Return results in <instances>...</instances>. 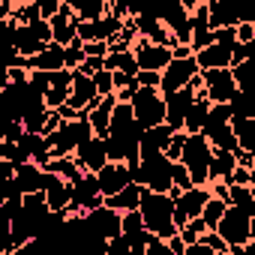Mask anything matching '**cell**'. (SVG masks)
<instances>
[{"instance_id": "1", "label": "cell", "mask_w": 255, "mask_h": 255, "mask_svg": "<svg viewBox=\"0 0 255 255\" xmlns=\"http://www.w3.org/2000/svg\"><path fill=\"white\" fill-rule=\"evenodd\" d=\"M174 207H177V201H174L168 192H156V189H147V186H144L138 210H141V216H144L147 228H150L153 234L165 237V240H168L171 234H177V231H180V228H177V222H174Z\"/></svg>"}, {"instance_id": "2", "label": "cell", "mask_w": 255, "mask_h": 255, "mask_svg": "<svg viewBox=\"0 0 255 255\" xmlns=\"http://www.w3.org/2000/svg\"><path fill=\"white\" fill-rule=\"evenodd\" d=\"M174 159L165 153V150H156V147H141V159H138V168H135V180L147 189H156V192H168L174 186Z\"/></svg>"}, {"instance_id": "3", "label": "cell", "mask_w": 255, "mask_h": 255, "mask_svg": "<svg viewBox=\"0 0 255 255\" xmlns=\"http://www.w3.org/2000/svg\"><path fill=\"white\" fill-rule=\"evenodd\" d=\"M210 159H213V144H210V138H207L204 132H189V138H186V144H183L180 162H186V168H189L195 186H201V183L210 180Z\"/></svg>"}, {"instance_id": "4", "label": "cell", "mask_w": 255, "mask_h": 255, "mask_svg": "<svg viewBox=\"0 0 255 255\" xmlns=\"http://www.w3.org/2000/svg\"><path fill=\"white\" fill-rule=\"evenodd\" d=\"M216 231L228 240L231 255H243V252H246V243L252 240V213L240 210L237 204H228V210H225V216L219 219Z\"/></svg>"}, {"instance_id": "5", "label": "cell", "mask_w": 255, "mask_h": 255, "mask_svg": "<svg viewBox=\"0 0 255 255\" xmlns=\"http://www.w3.org/2000/svg\"><path fill=\"white\" fill-rule=\"evenodd\" d=\"M132 108H135V117L138 123L144 126V129H150V126H159L168 120V102H165V93L159 87H147L141 84L135 99H132Z\"/></svg>"}, {"instance_id": "6", "label": "cell", "mask_w": 255, "mask_h": 255, "mask_svg": "<svg viewBox=\"0 0 255 255\" xmlns=\"http://www.w3.org/2000/svg\"><path fill=\"white\" fill-rule=\"evenodd\" d=\"M99 204H105V195H102L99 177H96V171H84V177L72 183L69 216H75V213H87V210H93V207H99Z\"/></svg>"}, {"instance_id": "7", "label": "cell", "mask_w": 255, "mask_h": 255, "mask_svg": "<svg viewBox=\"0 0 255 255\" xmlns=\"http://www.w3.org/2000/svg\"><path fill=\"white\" fill-rule=\"evenodd\" d=\"M198 72H201V66H198L195 54H192V57H174V60L162 69V84H159V90L168 96V93H174V90L186 87Z\"/></svg>"}, {"instance_id": "8", "label": "cell", "mask_w": 255, "mask_h": 255, "mask_svg": "<svg viewBox=\"0 0 255 255\" xmlns=\"http://www.w3.org/2000/svg\"><path fill=\"white\" fill-rule=\"evenodd\" d=\"M204 72V87L210 102H234L237 96V78L231 72V66H219V69H201Z\"/></svg>"}, {"instance_id": "9", "label": "cell", "mask_w": 255, "mask_h": 255, "mask_svg": "<svg viewBox=\"0 0 255 255\" xmlns=\"http://www.w3.org/2000/svg\"><path fill=\"white\" fill-rule=\"evenodd\" d=\"M96 177H99L102 195L108 198V195L120 192L123 186H129V183L135 180V171L129 168V162H117V159H108V162H105V165L96 171Z\"/></svg>"}, {"instance_id": "10", "label": "cell", "mask_w": 255, "mask_h": 255, "mask_svg": "<svg viewBox=\"0 0 255 255\" xmlns=\"http://www.w3.org/2000/svg\"><path fill=\"white\" fill-rule=\"evenodd\" d=\"M132 51H135L141 69H156V72H162V69L174 60V54H171L168 45H159V42H153V39H147V36H138V42L132 45Z\"/></svg>"}, {"instance_id": "11", "label": "cell", "mask_w": 255, "mask_h": 255, "mask_svg": "<svg viewBox=\"0 0 255 255\" xmlns=\"http://www.w3.org/2000/svg\"><path fill=\"white\" fill-rule=\"evenodd\" d=\"M123 21L126 18H120V15H114V12H105L102 18H93V21H78V36L84 39V42H90V39H114L117 33H123Z\"/></svg>"}, {"instance_id": "12", "label": "cell", "mask_w": 255, "mask_h": 255, "mask_svg": "<svg viewBox=\"0 0 255 255\" xmlns=\"http://www.w3.org/2000/svg\"><path fill=\"white\" fill-rule=\"evenodd\" d=\"M162 21L180 42H192V12L183 6V0H165Z\"/></svg>"}, {"instance_id": "13", "label": "cell", "mask_w": 255, "mask_h": 255, "mask_svg": "<svg viewBox=\"0 0 255 255\" xmlns=\"http://www.w3.org/2000/svg\"><path fill=\"white\" fill-rule=\"evenodd\" d=\"M123 234H126V240H129V246H132V255H147V240H150L153 231L147 228V222H144L138 207L123 213Z\"/></svg>"}, {"instance_id": "14", "label": "cell", "mask_w": 255, "mask_h": 255, "mask_svg": "<svg viewBox=\"0 0 255 255\" xmlns=\"http://www.w3.org/2000/svg\"><path fill=\"white\" fill-rule=\"evenodd\" d=\"M75 159L84 171H99L105 162H108V144L102 135H90L87 141H81L75 147Z\"/></svg>"}, {"instance_id": "15", "label": "cell", "mask_w": 255, "mask_h": 255, "mask_svg": "<svg viewBox=\"0 0 255 255\" xmlns=\"http://www.w3.org/2000/svg\"><path fill=\"white\" fill-rule=\"evenodd\" d=\"M114 105H117V93H105L99 99H93L87 105V117L93 123V132L96 135H108L111 132V114H114Z\"/></svg>"}, {"instance_id": "16", "label": "cell", "mask_w": 255, "mask_h": 255, "mask_svg": "<svg viewBox=\"0 0 255 255\" xmlns=\"http://www.w3.org/2000/svg\"><path fill=\"white\" fill-rule=\"evenodd\" d=\"M45 198H48V207H51L54 213H69V201H72V183H69V180H63L60 174L48 171Z\"/></svg>"}, {"instance_id": "17", "label": "cell", "mask_w": 255, "mask_h": 255, "mask_svg": "<svg viewBox=\"0 0 255 255\" xmlns=\"http://www.w3.org/2000/svg\"><path fill=\"white\" fill-rule=\"evenodd\" d=\"M15 180H18V186H21V192H24V195H27V192H45V183H48V168H42L39 162L27 159L24 165H18Z\"/></svg>"}, {"instance_id": "18", "label": "cell", "mask_w": 255, "mask_h": 255, "mask_svg": "<svg viewBox=\"0 0 255 255\" xmlns=\"http://www.w3.org/2000/svg\"><path fill=\"white\" fill-rule=\"evenodd\" d=\"M213 198V189L210 183H201V186H192V189H183L180 198H177V210H183L189 219L192 216H201L204 213V204Z\"/></svg>"}, {"instance_id": "19", "label": "cell", "mask_w": 255, "mask_h": 255, "mask_svg": "<svg viewBox=\"0 0 255 255\" xmlns=\"http://www.w3.org/2000/svg\"><path fill=\"white\" fill-rule=\"evenodd\" d=\"M63 66H66V45H60V42H48L39 54L27 57V69H48V72H54V69H63Z\"/></svg>"}, {"instance_id": "20", "label": "cell", "mask_w": 255, "mask_h": 255, "mask_svg": "<svg viewBox=\"0 0 255 255\" xmlns=\"http://www.w3.org/2000/svg\"><path fill=\"white\" fill-rule=\"evenodd\" d=\"M102 93H99V87H96V81H93V75H84V72H78L75 69V78H72V93H69V102L75 105V108H87L93 99H99Z\"/></svg>"}, {"instance_id": "21", "label": "cell", "mask_w": 255, "mask_h": 255, "mask_svg": "<svg viewBox=\"0 0 255 255\" xmlns=\"http://www.w3.org/2000/svg\"><path fill=\"white\" fill-rule=\"evenodd\" d=\"M195 60H198V66H201V69H219V66H231V63H234V48L213 42V45H207V48L195 51Z\"/></svg>"}, {"instance_id": "22", "label": "cell", "mask_w": 255, "mask_h": 255, "mask_svg": "<svg viewBox=\"0 0 255 255\" xmlns=\"http://www.w3.org/2000/svg\"><path fill=\"white\" fill-rule=\"evenodd\" d=\"M141 192H144V186H141L138 180H132L129 186H123L120 192L108 195V198H105V204H108V207H114V210H120V213L135 210V207L141 204Z\"/></svg>"}, {"instance_id": "23", "label": "cell", "mask_w": 255, "mask_h": 255, "mask_svg": "<svg viewBox=\"0 0 255 255\" xmlns=\"http://www.w3.org/2000/svg\"><path fill=\"white\" fill-rule=\"evenodd\" d=\"M237 168V150H222L213 147V159H210V180H231V171ZM207 180V183H210Z\"/></svg>"}, {"instance_id": "24", "label": "cell", "mask_w": 255, "mask_h": 255, "mask_svg": "<svg viewBox=\"0 0 255 255\" xmlns=\"http://www.w3.org/2000/svg\"><path fill=\"white\" fill-rule=\"evenodd\" d=\"M213 147H222V150H237L240 141H237V132H234V123H219V126H204L201 129Z\"/></svg>"}, {"instance_id": "25", "label": "cell", "mask_w": 255, "mask_h": 255, "mask_svg": "<svg viewBox=\"0 0 255 255\" xmlns=\"http://www.w3.org/2000/svg\"><path fill=\"white\" fill-rule=\"evenodd\" d=\"M174 126L165 120V123H159V126H150V129H144L141 132V147H156V150H168V144H171V138H174Z\"/></svg>"}, {"instance_id": "26", "label": "cell", "mask_w": 255, "mask_h": 255, "mask_svg": "<svg viewBox=\"0 0 255 255\" xmlns=\"http://www.w3.org/2000/svg\"><path fill=\"white\" fill-rule=\"evenodd\" d=\"M105 69H111V72H129V75H138V72H141L138 57H135L132 48H129V51H108Z\"/></svg>"}, {"instance_id": "27", "label": "cell", "mask_w": 255, "mask_h": 255, "mask_svg": "<svg viewBox=\"0 0 255 255\" xmlns=\"http://www.w3.org/2000/svg\"><path fill=\"white\" fill-rule=\"evenodd\" d=\"M48 171L60 174V177H63V180H69V183H75V180H81V177H84V168L78 165L75 153H66V156H54V159L48 162Z\"/></svg>"}, {"instance_id": "28", "label": "cell", "mask_w": 255, "mask_h": 255, "mask_svg": "<svg viewBox=\"0 0 255 255\" xmlns=\"http://www.w3.org/2000/svg\"><path fill=\"white\" fill-rule=\"evenodd\" d=\"M69 3L81 21H93V18H102L105 12H111V0H69Z\"/></svg>"}, {"instance_id": "29", "label": "cell", "mask_w": 255, "mask_h": 255, "mask_svg": "<svg viewBox=\"0 0 255 255\" xmlns=\"http://www.w3.org/2000/svg\"><path fill=\"white\" fill-rule=\"evenodd\" d=\"M210 96H201V99H195V105L189 108V114H186V132H201L204 129V123H207V114H210Z\"/></svg>"}, {"instance_id": "30", "label": "cell", "mask_w": 255, "mask_h": 255, "mask_svg": "<svg viewBox=\"0 0 255 255\" xmlns=\"http://www.w3.org/2000/svg\"><path fill=\"white\" fill-rule=\"evenodd\" d=\"M231 72H234L240 90H252V87H255V54L246 57V60H240V63H234Z\"/></svg>"}, {"instance_id": "31", "label": "cell", "mask_w": 255, "mask_h": 255, "mask_svg": "<svg viewBox=\"0 0 255 255\" xmlns=\"http://www.w3.org/2000/svg\"><path fill=\"white\" fill-rule=\"evenodd\" d=\"M231 204H237L240 210L252 213L255 216V195L249 186H240V183H231Z\"/></svg>"}, {"instance_id": "32", "label": "cell", "mask_w": 255, "mask_h": 255, "mask_svg": "<svg viewBox=\"0 0 255 255\" xmlns=\"http://www.w3.org/2000/svg\"><path fill=\"white\" fill-rule=\"evenodd\" d=\"M225 210H228V201H222V198H216V195H213V198L204 204V213H201V216H204V222H207L210 228H216V225H219V219L225 216Z\"/></svg>"}, {"instance_id": "33", "label": "cell", "mask_w": 255, "mask_h": 255, "mask_svg": "<svg viewBox=\"0 0 255 255\" xmlns=\"http://www.w3.org/2000/svg\"><path fill=\"white\" fill-rule=\"evenodd\" d=\"M69 93H72V87H57V84H51V87L45 90V102H48V108H60L63 102H69Z\"/></svg>"}, {"instance_id": "34", "label": "cell", "mask_w": 255, "mask_h": 255, "mask_svg": "<svg viewBox=\"0 0 255 255\" xmlns=\"http://www.w3.org/2000/svg\"><path fill=\"white\" fill-rule=\"evenodd\" d=\"M171 177H174V186H180V189H192L195 186V180H192V174H189V168H186V162H174V171H171Z\"/></svg>"}, {"instance_id": "35", "label": "cell", "mask_w": 255, "mask_h": 255, "mask_svg": "<svg viewBox=\"0 0 255 255\" xmlns=\"http://www.w3.org/2000/svg\"><path fill=\"white\" fill-rule=\"evenodd\" d=\"M93 81H96V87H99V93H102V96L117 90V87H114V72H111V69H99V72L93 75Z\"/></svg>"}, {"instance_id": "36", "label": "cell", "mask_w": 255, "mask_h": 255, "mask_svg": "<svg viewBox=\"0 0 255 255\" xmlns=\"http://www.w3.org/2000/svg\"><path fill=\"white\" fill-rule=\"evenodd\" d=\"M108 252H111V255H132V246H129V240H126L123 231L108 240Z\"/></svg>"}, {"instance_id": "37", "label": "cell", "mask_w": 255, "mask_h": 255, "mask_svg": "<svg viewBox=\"0 0 255 255\" xmlns=\"http://www.w3.org/2000/svg\"><path fill=\"white\" fill-rule=\"evenodd\" d=\"M252 180H255V168H246V165H240V162H237V168L231 171V180H228V183H240V186H252Z\"/></svg>"}, {"instance_id": "38", "label": "cell", "mask_w": 255, "mask_h": 255, "mask_svg": "<svg viewBox=\"0 0 255 255\" xmlns=\"http://www.w3.org/2000/svg\"><path fill=\"white\" fill-rule=\"evenodd\" d=\"M147 255H171L168 240L159 237V234H150V240H147Z\"/></svg>"}, {"instance_id": "39", "label": "cell", "mask_w": 255, "mask_h": 255, "mask_svg": "<svg viewBox=\"0 0 255 255\" xmlns=\"http://www.w3.org/2000/svg\"><path fill=\"white\" fill-rule=\"evenodd\" d=\"M36 3H39L42 18H54L60 12V6H63V0H36Z\"/></svg>"}, {"instance_id": "40", "label": "cell", "mask_w": 255, "mask_h": 255, "mask_svg": "<svg viewBox=\"0 0 255 255\" xmlns=\"http://www.w3.org/2000/svg\"><path fill=\"white\" fill-rule=\"evenodd\" d=\"M99 69H105V57H87V60L78 66V72H84V75H96Z\"/></svg>"}, {"instance_id": "41", "label": "cell", "mask_w": 255, "mask_h": 255, "mask_svg": "<svg viewBox=\"0 0 255 255\" xmlns=\"http://www.w3.org/2000/svg\"><path fill=\"white\" fill-rule=\"evenodd\" d=\"M138 81L147 84V87H159V84H162V72H156V69H141V72H138Z\"/></svg>"}, {"instance_id": "42", "label": "cell", "mask_w": 255, "mask_h": 255, "mask_svg": "<svg viewBox=\"0 0 255 255\" xmlns=\"http://www.w3.org/2000/svg\"><path fill=\"white\" fill-rule=\"evenodd\" d=\"M237 39H240V42L255 39V21H240V24H237Z\"/></svg>"}, {"instance_id": "43", "label": "cell", "mask_w": 255, "mask_h": 255, "mask_svg": "<svg viewBox=\"0 0 255 255\" xmlns=\"http://www.w3.org/2000/svg\"><path fill=\"white\" fill-rule=\"evenodd\" d=\"M168 249H171V255H186V240L180 237V231L168 237Z\"/></svg>"}]
</instances>
